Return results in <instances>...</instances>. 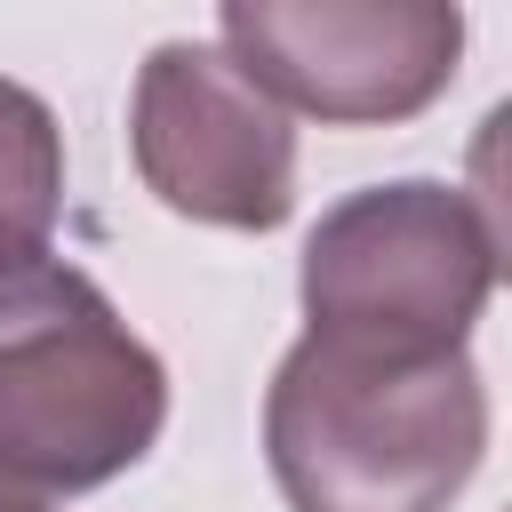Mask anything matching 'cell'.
<instances>
[{"mask_svg": "<svg viewBox=\"0 0 512 512\" xmlns=\"http://www.w3.org/2000/svg\"><path fill=\"white\" fill-rule=\"evenodd\" d=\"M264 456L288 512H448L488 456V384L464 344L384 352L304 328L264 392Z\"/></svg>", "mask_w": 512, "mask_h": 512, "instance_id": "6da1fadb", "label": "cell"}, {"mask_svg": "<svg viewBox=\"0 0 512 512\" xmlns=\"http://www.w3.org/2000/svg\"><path fill=\"white\" fill-rule=\"evenodd\" d=\"M168 368L64 256L0 264V472L32 496H88L152 456Z\"/></svg>", "mask_w": 512, "mask_h": 512, "instance_id": "7a4b0ae2", "label": "cell"}, {"mask_svg": "<svg viewBox=\"0 0 512 512\" xmlns=\"http://www.w3.org/2000/svg\"><path fill=\"white\" fill-rule=\"evenodd\" d=\"M496 216L440 184V176H392L352 200H336L304 240V328L352 336L384 352H448L472 336V320L496 296Z\"/></svg>", "mask_w": 512, "mask_h": 512, "instance_id": "3957f363", "label": "cell"}, {"mask_svg": "<svg viewBox=\"0 0 512 512\" xmlns=\"http://www.w3.org/2000/svg\"><path fill=\"white\" fill-rule=\"evenodd\" d=\"M224 56L320 128H400L464 64L456 0H216Z\"/></svg>", "mask_w": 512, "mask_h": 512, "instance_id": "277c9868", "label": "cell"}, {"mask_svg": "<svg viewBox=\"0 0 512 512\" xmlns=\"http://www.w3.org/2000/svg\"><path fill=\"white\" fill-rule=\"evenodd\" d=\"M128 152L168 216L224 232H280L296 216V128L208 40H160L136 64Z\"/></svg>", "mask_w": 512, "mask_h": 512, "instance_id": "5b68a950", "label": "cell"}, {"mask_svg": "<svg viewBox=\"0 0 512 512\" xmlns=\"http://www.w3.org/2000/svg\"><path fill=\"white\" fill-rule=\"evenodd\" d=\"M56 216H64V128L24 80H0V264L40 256Z\"/></svg>", "mask_w": 512, "mask_h": 512, "instance_id": "8992f818", "label": "cell"}, {"mask_svg": "<svg viewBox=\"0 0 512 512\" xmlns=\"http://www.w3.org/2000/svg\"><path fill=\"white\" fill-rule=\"evenodd\" d=\"M0 512H48V496H32V488H16V480L0 472Z\"/></svg>", "mask_w": 512, "mask_h": 512, "instance_id": "52a82bcc", "label": "cell"}]
</instances>
